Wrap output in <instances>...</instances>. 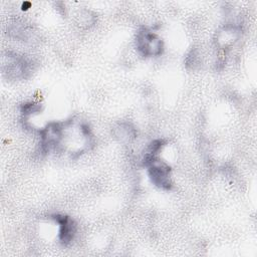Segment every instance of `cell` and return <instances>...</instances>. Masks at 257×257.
<instances>
[{"instance_id":"obj_3","label":"cell","mask_w":257,"mask_h":257,"mask_svg":"<svg viewBox=\"0 0 257 257\" xmlns=\"http://www.w3.org/2000/svg\"><path fill=\"white\" fill-rule=\"evenodd\" d=\"M65 122H49L39 131L40 149L43 153L59 150L64 135Z\"/></svg>"},{"instance_id":"obj_5","label":"cell","mask_w":257,"mask_h":257,"mask_svg":"<svg viewBox=\"0 0 257 257\" xmlns=\"http://www.w3.org/2000/svg\"><path fill=\"white\" fill-rule=\"evenodd\" d=\"M8 61L4 63V66L7 67L6 71L8 75L18 77H24L27 72H29L30 62L23 56L17 54H8Z\"/></svg>"},{"instance_id":"obj_2","label":"cell","mask_w":257,"mask_h":257,"mask_svg":"<svg viewBox=\"0 0 257 257\" xmlns=\"http://www.w3.org/2000/svg\"><path fill=\"white\" fill-rule=\"evenodd\" d=\"M148 168V174L151 182L163 190H171L173 186L171 168L158 157L152 158L143 163Z\"/></svg>"},{"instance_id":"obj_4","label":"cell","mask_w":257,"mask_h":257,"mask_svg":"<svg viewBox=\"0 0 257 257\" xmlns=\"http://www.w3.org/2000/svg\"><path fill=\"white\" fill-rule=\"evenodd\" d=\"M51 219L58 225V239L63 246L69 245L77 232V225L75 221L69 216L62 214H54Z\"/></svg>"},{"instance_id":"obj_1","label":"cell","mask_w":257,"mask_h":257,"mask_svg":"<svg viewBox=\"0 0 257 257\" xmlns=\"http://www.w3.org/2000/svg\"><path fill=\"white\" fill-rule=\"evenodd\" d=\"M136 47L144 57L159 56L164 51V43L159 35L149 28H141L136 36Z\"/></svg>"},{"instance_id":"obj_6","label":"cell","mask_w":257,"mask_h":257,"mask_svg":"<svg viewBox=\"0 0 257 257\" xmlns=\"http://www.w3.org/2000/svg\"><path fill=\"white\" fill-rule=\"evenodd\" d=\"M40 105L38 103H35V102H32V101H29V102H25L21 105V114H22V117L24 119H27L29 118L31 115L35 114V113H38L40 111Z\"/></svg>"}]
</instances>
